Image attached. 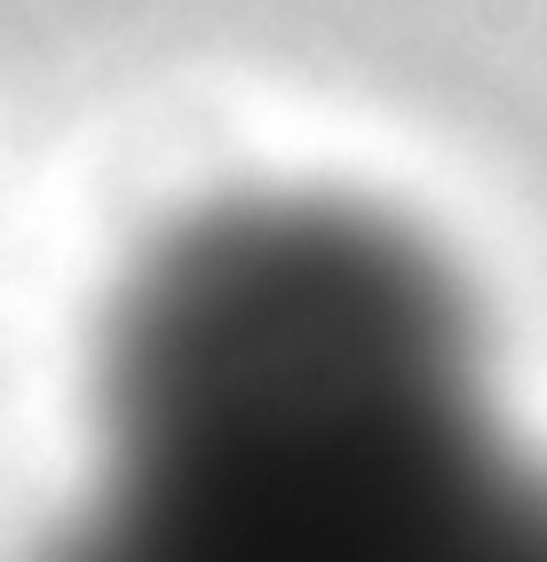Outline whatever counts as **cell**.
Listing matches in <instances>:
<instances>
[{"instance_id":"obj_1","label":"cell","mask_w":547,"mask_h":562,"mask_svg":"<svg viewBox=\"0 0 547 562\" xmlns=\"http://www.w3.org/2000/svg\"><path fill=\"white\" fill-rule=\"evenodd\" d=\"M103 562H547L436 254L334 199H238L143 254L112 325Z\"/></svg>"},{"instance_id":"obj_2","label":"cell","mask_w":547,"mask_h":562,"mask_svg":"<svg viewBox=\"0 0 547 562\" xmlns=\"http://www.w3.org/2000/svg\"><path fill=\"white\" fill-rule=\"evenodd\" d=\"M56 562H71V554H56Z\"/></svg>"}]
</instances>
